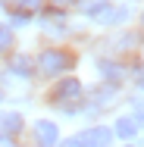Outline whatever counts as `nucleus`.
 I'll use <instances>...</instances> for the list:
<instances>
[{
    "instance_id": "obj_1",
    "label": "nucleus",
    "mask_w": 144,
    "mask_h": 147,
    "mask_svg": "<svg viewBox=\"0 0 144 147\" xmlns=\"http://www.w3.org/2000/svg\"><path fill=\"white\" fill-rule=\"evenodd\" d=\"M72 53H66V50H44L41 59H38V66H41V72H47V75H57V72H66V69H72Z\"/></svg>"
},
{
    "instance_id": "obj_2",
    "label": "nucleus",
    "mask_w": 144,
    "mask_h": 147,
    "mask_svg": "<svg viewBox=\"0 0 144 147\" xmlns=\"http://www.w3.org/2000/svg\"><path fill=\"white\" fill-rule=\"evenodd\" d=\"M85 13H88V16H94V19H100V22H107V25H110V22H119V19H125V16H128L125 9H113L107 0L88 3V6H85Z\"/></svg>"
},
{
    "instance_id": "obj_3",
    "label": "nucleus",
    "mask_w": 144,
    "mask_h": 147,
    "mask_svg": "<svg viewBox=\"0 0 144 147\" xmlns=\"http://www.w3.org/2000/svg\"><path fill=\"white\" fill-rule=\"evenodd\" d=\"M82 94V85H78V78H63L59 82V88L53 91V100H57V107H69V100H75Z\"/></svg>"
},
{
    "instance_id": "obj_4",
    "label": "nucleus",
    "mask_w": 144,
    "mask_h": 147,
    "mask_svg": "<svg viewBox=\"0 0 144 147\" xmlns=\"http://www.w3.org/2000/svg\"><path fill=\"white\" fill-rule=\"evenodd\" d=\"M57 125L53 122H34V141H38V147H57Z\"/></svg>"
},
{
    "instance_id": "obj_5",
    "label": "nucleus",
    "mask_w": 144,
    "mask_h": 147,
    "mask_svg": "<svg viewBox=\"0 0 144 147\" xmlns=\"http://www.w3.org/2000/svg\"><path fill=\"white\" fill-rule=\"evenodd\" d=\"M110 138H113V135H110V128H103V125L88 128V131L78 135V141H82L85 147H107V144H110Z\"/></svg>"
},
{
    "instance_id": "obj_6",
    "label": "nucleus",
    "mask_w": 144,
    "mask_h": 147,
    "mask_svg": "<svg viewBox=\"0 0 144 147\" xmlns=\"http://www.w3.org/2000/svg\"><path fill=\"white\" fill-rule=\"evenodd\" d=\"M0 128H3L6 135L22 131V116H19V113H0Z\"/></svg>"
},
{
    "instance_id": "obj_7",
    "label": "nucleus",
    "mask_w": 144,
    "mask_h": 147,
    "mask_svg": "<svg viewBox=\"0 0 144 147\" xmlns=\"http://www.w3.org/2000/svg\"><path fill=\"white\" fill-rule=\"evenodd\" d=\"M116 135H119V138H135V135H138V122L132 116H122L116 122Z\"/></svg>"
},
{
    "instance_id": "obj_8",
    "label": "nucleus",
    "mask_w": 144,
    "mask_h": 147,
    "mask_svg": "<svg viewBox=\"0 0 144 147\" xmlns=\"http://www.w3.org/2000/svg\"><path fill=\"white\" fill-rule=\"evenodd\" d=\"M13 47V28L9 25H0V53Z\"/></svg>"
},
{
    "instance_id": "obj_9",
    "label": "nucleus",
    "mask_w": 144,
    "mask_h": 147,
    "mask_svg": "<svg viewBox=\"0 0 144 147\" xmlns=\"http://www.w3.org/2000/svg\"><path fill=\"white\" fill-rule=\"evenodd\" d=\"M13 69H16V72H22V75H28V72H31L28 59H16V63H13Z\"/></svg>"
},
{
    "instance_id": "obj_10",
    "label": "nucleus",
    "mask_w": 144,
    "mask_h": 147,
    "mask_svg": "<svg viewBox=\"0 0 144 147\" xmlns=\"http://www.w3.org/2000/svg\"><path fill=\"white\" fill-rule=\"evenodd\" d=\"M19 3H22V6H25V9H38V6H41V3H44V0H19Z\"/></svg>"
},
{
    "instance_id": "obj_11",
    "label": "nucleus",
    "mask_w": 144,
    "mask_h": 147,
    "mask_svg": "<svg viewBox=\"0 0 144 147\" xmlns=\"http://www.w3.org/2000/svg\"><path fill=\"white\" fill-rule=\"evenodd\" d=\"M59 147H85V144H82L78 138H72V141H63V144H59Z\"/></svg>"
},
{
    "instance_id": "obj_12",
    "label": "nucleus",
    "mask_w": 144,
    "mask_h": 147,
    "mask_svg": "<svg viewBox=\"0 0 144 147\" xmlns=\"http://www.w3.org/2000/svg\"><path fill=\"white\" fill-rule=\"evenodd\" d=\"M53 6H72V3H78V0H50Z\"/></svg>"
},
{
    "instance_id": "obj_13",
    "label": "nucleus",
    "mask_w": 144,
    "mask_h": 147,
    "mask_svg": "<svg viewBox=\"0 0 144 147\" xmlns=\"http://www.w3.org/2000/svg\"><path fill=\"white\" fill-rule=\"evenodd\" d=\"M0 147H16V144L9 141V135H0Z\"/></svg>"
},
{
    "instance_id": "obj_14",
    "label": "nucleus",
    "mask_w": 144,
    "mask_h": 147,
    "mask_svg": "<svg viewBox=\"0 0 144 147\" xmlns=\"http://www.w3.org/2000/svg\"><path fill=\"white\" fill-rule=\"evenodd\" d=\"M141 88H144V82H141Z\"/></svg>"
},
{
    "instance_id": "obj_15",
    "label": "nucleus",
    "mask_w": 144,
    "mask_h": 147,
    "mask_svg": "<svg viewBox=\"0 0 144 147\" xmlns=\"http://www.w3.org/2000/svg\"><path fill=\"white\" fill-rule=\"evenodd\" d=\"M141 119H144V113H141Z\"/></svg>"
}]
</instances>
